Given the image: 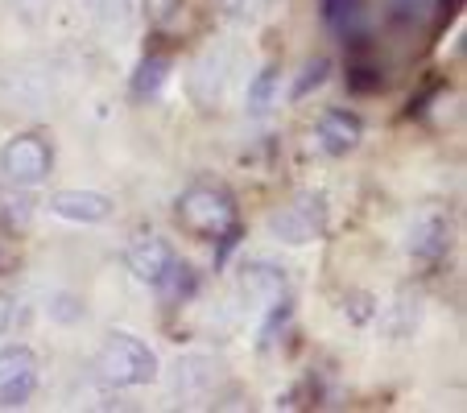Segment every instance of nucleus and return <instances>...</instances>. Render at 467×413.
<instances>
[{
	"instance_id": "obj_6",
	"label": "nucleus",
	"mask_w": 467,
	"mask_h": 413,
	"mask_svg": "<svg viewBox=\"0 0 467 413\" xmlns=\"http://www.w3.org/2000/svg\"><path fill=\"white\" fill-rule=\"evenodd\" d=\"M269 228L285 244H306V240H315L323 232V215H318V207H310V199H302L294 207H285V212H277L269 220Z\"/></svg>"
},
{
	"instance_id": "obj_13",
	"label": "nucleus",
	"mask_w": 467,
	"mask_h": 413,
	"mask_svg": "<svg viewBox=\"0 0 467 413\" xmlns=\"http://www.w3.org/2000/svg\"><path fill=\"white\" fill-rule=\"evenodd\" d=\"M277 83H282L277 67L256 75V79L248 83V108H253V112H269V108H274V96H277Z\"/></svg>"
},
{
	"instance_id": "obj_3",
	"label": "nucleus",
	"mask_w": 467,
	"mask_h": 413,
	"mask_svg": "<svg viewBox=\"0 0 467 413\" xmlns=\"http://www.w3.org/2000/svg\"><path fill=\"white\" fill-rule=\"evenodd\" d=\"M50 150H46L42 137H13L5 150H0V174L17 186H37L50 174Z\"/></svg>"
},
{
	"instance_id": "obj_10",
	"label": "nucleus",
	"mask_w": 467,
	"mask_h": 413,
	"mask_svg": "<svg viewBox=\"0 0 467 413\" xmlns=\"http://www.w3.org/2000/svg\"><path fill=\"white\" fill-rule=\"evenodd\" d=\"M410 253L422 256V261H434V256L447 253V223L439 220V215H426V220L414 223V232H410Z\"/></svg>"
},
{
	"instance_id": "obj_18",
	"label": "nucleus",
	"mask_w": 467,
	"mask_h": 413,
	"mask_svg": "<svg viewBox=\"0 0 467 413\" xmlns=\"http://www.w3.org/2000/svg\"><path fill=\"white\" fill-rule=\"evenodd\" d=\"M174 13H182V0H145V17L158 29H166L174 21Z\"/></svg>"
},
{
	"instance_id": "obj_19",
	"label": "nucleus",
	"mask_w": 467,
	"mask_h": 413,
	"mask_svg": "<svg viewBox=\"0 0 467 413\" xmlns=\"http://www.w3.org/2000/svg\"><path fill=\"white\" fill-rule=\"evenodd\" d=\"M9 323H13V298L0 294V331H9Z\"/></svg>"
},
{
	"instance_id": "obj_17",
	"label": "nucleus",
	"mask_w": 467,
	"mask_h": 413,
	"mask_svg": "<svg viewBox=\"0 0 467 413\" xmlns=\"http://www.w3.org/2000/svg\"><path fill=\"white\" fill-rule=\"evenodd\" d=\"M348 88L352 91H377L380 71L372 67V62H356V67H348Z\"/></svg>"
},
{
	"instance_id": "obj_9",
	"label": "nucleus",
	"mask_w": 467,
	"mask_h": 413,
	"mask_svg": "<svg viewBox=\"0 0 467 413\" xmlns=\"http://www.w3.org/2000/svg\"><path fill=\"white\" fill-rule=\"evenodd\" d=\"M364 13H368L364 0H323V21L336 29L344 42L348 37H352V42L364 37Z\"/></svg>"
},
{
	"instance_id": "obj_1",
	"label": "nucleus",
	"mask_w": 467,
	"mask_h": 413,
	"mask_svg": "<svg viewBox=\"0 0 467 413\" xmlns=\"http://www.w3.org/2000/svg\"><path fill=\"white\" fill-rule=\"evenodd\" d=\"M99 377L116 388H137V385H150L158 380V356L145 347L141 339L116 331L112 339L99 347V360H96Z\"/></svg>"
},
{
	"instance_id": "obj_14",
	"label": "nucleus",
	"mask_w": 467,
	"mask_h": 413,
	"mask_svg": "<svg viewBox=\"0 0 467 413\" xmlns=\"http://www.w3.org/2000/svg\"><path fill=\"white\" fill-rule=\"evenodd\" d=\"M34 385H37V377H34V372H21V377L5 380V385H0V409H13V405H26L29 397H34Z\"/></svg>"
},
{
	"instance_id": "obj_16",
	"label": "nucleus",
	"mask_w": 467,
	"mask_h": 413,
	"mask_svg": "<svg viewBox=\"0 0 467 413\" xmlns=\"http://www.w3.org/2000/svg\"><path fill=\"white\" fill-rule=\"evenodd\" d=\"M327 71H331V62H327V58L306 62V67H302V75H298V83H294V99H306L310 91L323 88V83H327Z\"/></svg>"
},
{
	"instance_id": "obj_15",
	"label": "nucleus",
	"mask_w": 467,
	"mask_h": 413,
	"mask_svg": "<svg viewBox=\"0 0 467 413\" xmlns=\"http://www.w3.org/2000/svg\"><path fill=\"white\" fill-rule=\"evenodd\" d=\"M34 352L29 347H5L0 352V385L5 380H13V377H21V372H34Z\"/></svg>"
},
{
	"instance_id": "obj_7",
	"label": "nucleus",
	"mask_w": 467,
	"mask_h": 413,
	"mask_svg": "<svg viewBox=\"0 0 467 413\" xmlns=\"http://www.w3.org/2000/svg\"><path fill=\"white\" fill-rule=\"evenodd\" d=\"M124 261H129V269L141 277V282L158 285L161 282V273L170 269V261H174V253H170L166 240L158 236H141V240H132L129 253H124Z\"/></svg>"
},
{
	"instance_id": "obj_8",
	"label": "nucleus",
	"mask_w": 467,
	"mask_h": 413,
	"mask_svg": "<svg viewBox=\"0 0 467 413\" xmlns=\"http://www.w3.org/2000/svg\"><path fill=\"white\" fill-rule=\"evenodd\" d=\"M240 290H244V298H253L256 306H274V302L285 298V277L274 269V264H248L244 277H240Z\"/></svg>"
},
{
	"instance_id": "obj_11",
	"label": "nucleus",
	"mask_w": 467,
	"mask_h": 413,
	"mask_svg": "<svg viewBox=\"0 0 467 413\" xmlns=\"http://www.w3.org/2000/svg\"><path fill=\"white\" fill-rule=\"evenodd\" d=\"M194 285H199V277H194L191 264H186V261H170V269L161 273L158 290H161V298H166V302H182V298H191V294H194Z\"/></svg>"
},
{
	"instance_id": "obj_12",
	"label": "nucleus",
	"mask_w": 467,
	"mask_h": 413,
	"mask_svg": "<svg viewBox=\"0 0 467 413\" xmlns=\"http://www.w3.org/2000/svg\"><path fill=\"white\" fill-rule=\"evenodd\" d=\"M166 79H170V62L166 58H145L141 67L132 71V96H137V99L158 96Z\"/></svg>"
},
{
	"instance_id": "obj_5",
	"label": "nucleus",
	"mask_w": 467,
	"mask_h": 413,
	"mask_svg": "<svg viewBox=\"0 0 467 413\" xmlns=\"http://www.w3.org/2000/svg\"><path fill=\"white\" fill-rule=\"evenodd\" d=\"M315 137H318V150L323 153L344 158V153H352L356 145H360V120H356L352 112H344V108H331V112H323Z\"/></svg>"
},
{
	"instance_id": "obj_2",
	"label": "nucleus",
	"mask_w": 467,
	"mask_h": 413,
	"mask_svg": "<svg viewBox=\"0 0 467 413\" xmlns=\"http://www.w3.org/2000/svg\"><path fill=\"white\" fill-rule=\"evenodd\" d=\"M178 220H182V228L191 236L220 240L228 228H236V202L220 186H191L178 199Z\"/></svg>"
},
{
	"instance_id": "obj_4",
	"label": "nucleus",
	"mask_w": 467,
	"mask_h": 413,
	"mask_svg": "<svg viewBox=\"0 0 467 413\" xmlns=\"http://www.w3.org/2000/svg\"><path fill=\"white\" fill-rule=\"evenodd\" d=\"M50 212L71 223H104L112 215V202L99 191H58L50 194Z\"/></svg>"
}]
</instances>
